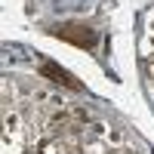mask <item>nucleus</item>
<instances>
[{
    "instance_id": "obj_1",
    "label": "nucleus",
    "mask_w": 154,
    "mask_h": 154,
    "mask_svg": "<svg viewBox=\"0 0 154 154\" xmlns=\"http://www.w3.org/2000/svg\"><path fill=\"white\" fill-rule=\"evenodd\" d=\"M56 34L62 37V40H71L74 46H96V31L86 28V25H62V28H56Z\"/></svg>"
},
{
    "instance_id": "obj_2",
    "label": "nucleus",
    "mask_w": 154,
    "mask_h": 154,
    "mask_svg": "<svg viewBox=\"0 0 154 154\" xmlns=\"http://www.w3.org/2000/svg\"><path fill=\"white\" fill-rule=\"evenodd\" d=\"M40 74H46L49 80H59V83H65V86H77V83H74L71 77H68L65 71H62V68H56V65H49V62H46V65L40 68Z\"/></svg>"
}]
</instances>
